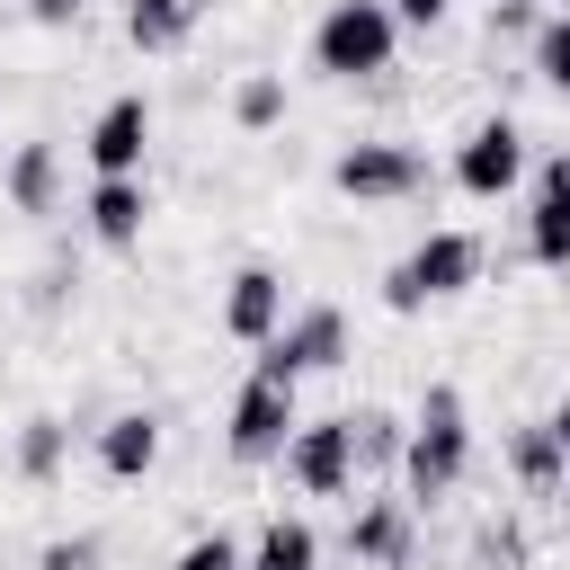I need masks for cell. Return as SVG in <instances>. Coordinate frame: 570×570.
Wrapping results in <instances>:
<instances>
[{
  "label": "cell",
  "mask_w": 570,
  "mask_h": 570,
  "mask_svg": "<svg viewBox=\"0 0 570 570\" xmlns=\"http://www.w3.org/2000/svg\"><path fill=\"white\" fill-rule=\"evenodd\" d=\"M249 570H321V534L303 517H267L249 543Z\"/></svg>",
  "instance_id": "19"
},
{
  "label": "cell",
  "mask_w": 570,
  "mask_h": 570,
  "mask_svg": "<svg viewBox=\"0 0 570 570\" xmlns=\"http://www.w3.org/2000/svg\"><path fill=\"white\" fill-rule=\"evenodd\" d=\"M80 214H89V240L134 249V240H142V223H151V196H142V178H98Z\"/></svg>",
  "instance_id": "13"
},
{
  "label": "cell",
  "mask_w": 570,
  "mask_h": 570,
  "mask_svg": "<svg viewBox=\"0 0 570 570\" xmlns=\"http://www.w3.org/2000/svg\"><path fill=\"white\" fill-rule=\"evenodd\" d=\"M517 178H525V125H517V116H481V125L454 142V187L490 205V196H508Z\"/></svg>",
  "instance_id": "7"
},
{
  "label": "cell",
  "mask_w": 570,
  "mask_h": 570,
  "mask_svg": "<svg viewBox=\"0 0 570 570\" xmlns=\"http://www.w3.org/2000/svg\"><path fill=\"white\" fill-rule=\"evenodd\" d=\"M196 18H205V0H125V45L134 53H178L196 36Z\"/></svg>",
  "instance_id": "16"
},
{
  "label": "cell",
  "mask_w": 570,
  "mask_h": 570,
  "mask_svg": "<svg viewBox=\"0 0 570 570\" xmlns=\"http://www.w3.org/2000/svg\"><path fill=\"white\" fill-rule=\"evenodd\" d=\"M534 27V0H490V45L499 36H525Z\"/></svg>",
  "instance_id": "26"
},
{
  "label": "cell",
  "mask_w": 570,
  "mask_h": 570,
  "mask_svg": "<svg viewBox=\"0 0 570 570\" xmlns=\"http://www.w3.org/2000/svg\"><path fill=\"white\" fill-rule=\"evenodd\" d=\"M276 116H285V80H276V71H240V80H232V125H240V134H267Z\"/></svg>",
  "instance_id": "21"
},
{
  "label": "cell",
  "mask_w": 570,
  "mask_h": 570,
  "mask_svg": "<svg viewBox=\"0 0 570 570\" xmlns=\"http://www.w3.org/2000/svg\"><path fill=\"white\" fill-rule=\"evenodd\" d=\"M347 561L356 570H401L410 561V499H356L347 508Z\"/></svg>",
  "instance_id": "12"
},
{
  "label": "cell",
  "mask_w": 570,
  "mask_h": 570,
  "mask_svg": "<svg viewBox=\"0 0 570 570\" xmlns=\"http://www.w3.org/2000/svg\"><path fill=\"white\" fill-rule=\"evenodd\" d=\"M294 428H303L294 383H276V374L249 365V383L232 392V419H223V454H232V463H285Z\"/></svg>",
  "instance_id": "4"
},
{
  "label": "cell",
  "mask_w": 570,
  "mask_h": 570,
  "mask_svg": "<svg viewBox=\"0 0 570 570\" xmlns=\"http://www.w3.org/2000/svg\"><path fill=\"white\" fill-rule=\"evenodd\" d=\"M561 490H570V481H561Z\"/></svg>",
  "instance_id": "31"
},
{
  "label": "cell",
  "mask_w": 570,
  "mask_h": 570,
  "mask_svg": "<svg viewBox=\"0 0 570 570\" xmlns=\"http://www.w3.org/2000/svg\"><path fill=\"white\" fill-rule=\"evenodd\" d=\"M80 151H89V169H98V178H142V151H151V98H142V89L107 98Z\"/></svg>",
  "instance_id": "9"
},
{
  "label": "cell",
  "mask_w": 570,
  "mask_h": 570,
  "mask_svg": "<svg viewBox=\"0 0 570 570\" xmlns=\"http://www.w3.org/2000/svg\"><path fill=\"white\" fill-rule=\"evenodd\" d=\"M338 365H347V312H338V303H303V312H285V330L258 347V374H276V383L338 374Z\"/></svg>",
  "instance_id": "5"
},
{
  "label": "cell",
  "mask_w": 570,
  "mask_h": 570,
  "mask_svg": "<svg viewBox=\"0 0 570 570\" xmlns=\"http://www.w3.org/2000/svg\"><path fill=\"white\" fill-rule=\"evenodd\" d=\"M330 187L356 196V205H401V196L428 187V151L419 142H347L330 160Z\"/></svg>",
  "instance_id": "6"
},
{
  "label": "cell",
  "mask_w": 570,
  "mask_h": 570,
  "mask_svg": "<svg viewBox=\"0 0 570 570\" xmlns=\"http://www.w3.org/2000/svg\"><path fill=\"white\" fill-rule=\"evenodd\" d=\"M178 570H249V552H240V543L214 525V534H196V543L178 552Z\"/></svg>",
  "instance_id": "24"
},
{
  "label": "cell",
  "mask_w": 570,
  "mask_h": 570,
  "mask_svg": "<svg viewBox=\"0 0 570 570\" xmlns=\"http://www.w3.org/2000/svg\"><path fill=\"white\" fill-rule=\"evenodd\" d=\"M36 570H98V534H53L36 552Z\"/></svg>",
  "instance_id": "25"
},
{
  "label": "cell",
  "mask_w": 570,
  "mask_h": 570,
  "mask_svg": "<svg viewBox=\"0 0 570 570\" xmlns=\"http://www.w3.org/2000/svg\"><path fill=\"white\" fill-rule=\"evenodd\" d=\"M472 285H481V240H472V232H428V240L383 276V303H392V312H428V303L472 294Z\"/></svg>",
  "instance_id": "3"
},
{
  "label": "cell",
  "mask_w": 570,
  "mask_h": 570,
  "mask_svg": "<svg viewBox=\"0 0 570 570\" xmlns=\"http://www.w3.org/2000/svg\"><path fill=\"white\" fill-rule=\"evenodd\" d=\"M285 481L303 499H347L356 490V436H347V419H303L294 445H285Z\"/></svg>",
  "instance_id": "8"
},
{
  "label": "cell",
  "mask_w": 570,
  "mask_h": 570,
  "mask_svg": "<svg viewBox=\"0 0 570 570\" xmlns=\"http://www.w3.org/2000/svg\"><path fill=\"white\" fill-rule=\"evenodd\" d=\"M508 472H517V490H561L570 481V454H561V436L543 419H517L508 428Z\"/></svg>",
  "instance_id": "17"
},
{
  "label": "cell",
  "mask_w": 570,
  "mask_h": 570,
  "mask_svg": "<svg viewBox=\"0 0 570 570\" xmlns=\"http://www.w3.org/2000/svg\"><path fill=\"white\" fill-rule=\"evenodd\" d=\"M223 330H232L240 347H267V338L285 330V276H276L267 258L232 267V285H223Z\"/></svg>",
  "instance_id": "10"
},
{
  "label": "cell",
  "mask_w": 570,
  "mask_h": 570,
  "mask_svg": "<svg viewBox=\"0 0 570 570\" xmlns=\"http://www.w3.org/2000/svg\"><path fill=\"white\" fill-rule=\"evenodd\" d=\"M543 428H552V436H561V454H570V392H561V401L543 410Z\"/></svg>",
  "instance_id": "30"
},
{
  "label": "cell",
  "mask_w": 570,
  "mask_h": 570,
  "mask_svg": "<svg viewBox=\"0 0 570 570\" xmlns=\"http://www.w3.org/2000/svg\"><path fill=\"white\" fill-rule=\"evenodd\" d=\"M525 258L534 267H570V151H552L534 169V205H525Z\"/></svg>",
  "instance_id": "11"
},
{
  "label": "cell",
  "mask_w": 570,
  "mask_h": 570,
  "mask_svg": "<svg viewBox=\"0 0 570 570\" xmlns=\"http://www.w3.org/2000/svg\"><path fill=\"white\" fill-rule=\"evenodd\" d=\"M347 436H356V472H401V454H410V419H392V410H356L347 419Z\"/></svg>",
  "instance_id": "18"
},
{
  "label": "cell",
  "mask_w": 570,
  "mask_h": 570,
  "mask_svg": "<svg viewBox=\"0 0 570 570\" xmlns=\"http://www.w3.org/2000/svg\"><path fill=\"white\" fill-rule=\"evenodd\" d=\"M27 18H36V27H71V18H80V0H27Z\"/></svg>",
  "instance_id": "29"
},
{
  "label": "cell",
  "mask_w": 570,
  "mask_h": 570,
  "mask_svg": "<svg viewBox=\"0 0 570 570\" xmlns=\"http://www.w3.org/2000/svg\"><path fill=\"white\" fill-rule=\"evenodd\" d=\"M62 285H71V276H62V267H45V276L27 285V303H36V312H62Z\"/></svg>",
  "instance_id": "27"
},
{
  "label": "cell",
  "mask_w": 570,
  "mask_h": 570,
  "mask_svg": "<svg viewBox=\"0 0 570 570\" xmlns=\"http://www.w3.org/2000/svg\"><path fill=\"white\" fill-rule=\"evenodd\" d=\"M463 472H472V410H463V392H454V383H428V392H419V410H410V454H401L410 508H419V499L463 490Z\"/></svg>",
  "instance_id": "1"
},
{
  "label": "cell",
  "mask_w": 570,
  "mask_h": 570,
  "mask_svg": "<svg viewBox=\"0 0 570 570\" xmlns=\"http://www.w3.org/2000/svg\"><path fill=\"white\" fill-rule=\"evenodd\" d=\"M472 561H481V570H525V525H517V517H481Z\"/></svg>",
  "instance_id": "22"
},
{
  "label": "cell",
  "mask_w": 570,
  "mask_h": 570,
  "mask_svg": "<svg viewBox=\"0 0 570 570\" xmlns=\"http://www.w3.org/2000/svg\"><path fill=\"white\" fill-rule=\"evenodd\" d=\"M534 80H543V89H561V98H570V9H561V18H543V27H534Z\"/></svg>",
  "instance_id": "23"
},
{
  "label": "cell",
  "mask_w": 570,
  "mask_h": 570,
  "mask_svg": "<svg viewBox=\"0 0 570 570\" xmlns=\"http://www.w3.org/2000/svg\"><path fill=\"white\" fill-rule=\"evenodd\" d=\"M445 9H454V0H392V18H401V27H436Z\"/></svg>",
  "instance_id": "28"
},
{
  "label": "cell",
  "mask_w": 570,
  "mask_h": 570,
  "mask_svg": "<svg viewBox=\"0 0 570 570\" xmlns=\"http://www.w3.org/2000/svg\"><path fill=\"white\" fill-rule=\"evenodd\" d=\"M0 187H9L18 214H53V205H62V151H53V142H18L9 169H0Z\"/></svg>",
  "instance_id": "15"
},
{
  "label": "cell",
  "mask_w": 570,
  "mask_h": 570,
  "mask_svg": "<svg viewBox=\"0 0 570 570\" xmlns=\"http://www.w3.org/2000/svg\"><path fill=\"white\" fill-rule=\"evenodd\" d=\"M160 463V419L151 410H116L107 428H98V472L107 481H142Z\"/></svg>",
  "instance_id": "14"
},
{
  "label": "cell",
  "mask_w": 570,
  "mask_h": 570,
  "mask_svg": "<svg viewBox=\"0 0 570 570\" xmlns=\"http://www.w3.org/2000/svg\"><path fill=\"white\" fill-rule=\"evenodd\" d=\"M392 53H401L392 0H330L312 27V71H330V80H374V71H392Z\"/></svg>",
  "instance_id": "2"
},
{
  "label": "cell",
  "mask_w": 570,
  "mask_h": 570,
  "mask_svg": "<svg viewBox=\"0 0 570 570\" xmlns=\"http://www.w3.org/2000/svg\"><path fill=\"white\" fill-rule=\"evenodd\" d=\"M62 463H71V428H62L53 410L18 419V481H53Z\"/></svg>",
  "instance_id": "20"
}]
</instances>
